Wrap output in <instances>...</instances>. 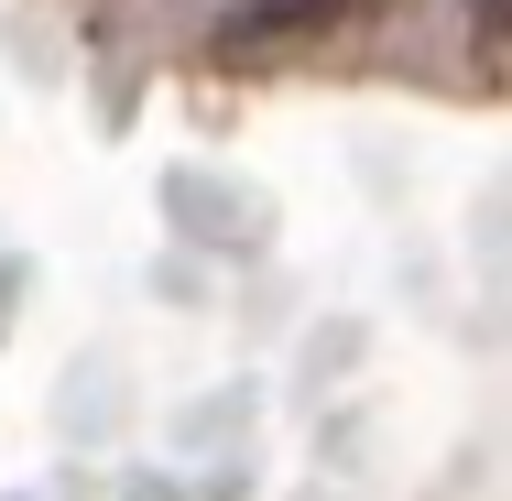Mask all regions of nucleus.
I'll use <instances>...</instances> for the list:
<instances>
[{
    "label": "nucleus",
    "mask_w": 512,
    "mask_h": 501,
    "mask_svg": "<svg viewBox=\"0 0 512 501\" xmlns=\"http://www.w3.org/2000/svg\"><path fill=\"white\" fill-rule=\"evenodd\" d=\"M360 33H371L360 0H251V11H229L207 33V66H229V77H295V66L360 55Z\"/></svg>",
    "instance_id": "f257e3e1"
},
{
    "label": "nucleus",
    "mask_w": 512,
    "mask_h": 501,
    "mask_svg": "<svg viewBox=\"0 0 512 501\" xmlns=\"http://www.w3.org/2000/svg\"><path fill=\"white\" fill-rule=\"evenodd\" d=\"M469 77L512 88V0H469Z\"/></svg>",
    "instance_id": "f03ea898"
}]
</instances>
